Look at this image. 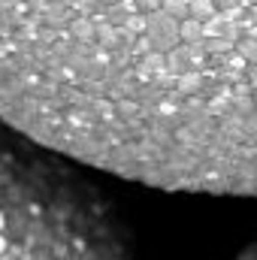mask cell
Returning <instances> with one entry per match:
<instances>
[{
    "label": "cell",
    "mask_w": 257,
    "mask_h": 260,
    "mask_svg": "<svg viewBox=\"0 0 257 260\" xmlns=\"http://www.w3.org/2000/svg\"><path fill=\"white\" fill-rule=\"evenodd\" d=\"M239 260H257V245L251 248V251H245V254H242Z\"/></svg>",
    "instance_id": "cell-2"
},
{
    "label": "cell",
    "mask_w": 257,
    "mask_h": 260,
    "mask_svg": "<svg viewBox=\"0 0 257 260\" xmlns=\"http://www.w3.org/2000/svg\"><path fill=\"white\" fill-rule=\"evenodd\" d=\"M73 164L0 121V260H133L112 206Z\"/></svg>",
    "instance_id": "cell-1"
}]
</instances>
